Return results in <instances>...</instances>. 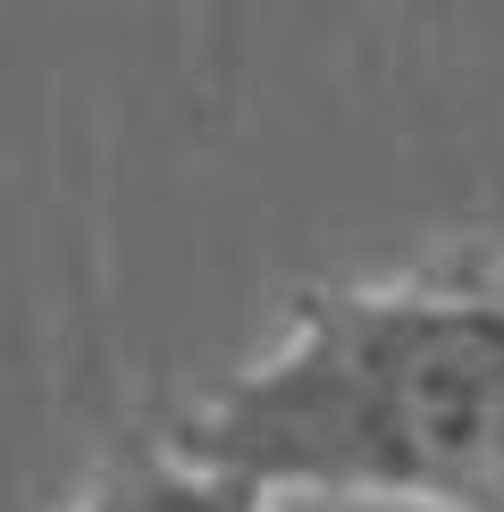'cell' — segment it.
Returning a JSON list of instances; mask_svg holds the SVG:
<instances>
[{
	"label": "cell",
	"mask_w": 504,
	"mask_h": 512,
	"mask_svg": "<svg viewBox=\"0 0 504 512\" xmlns=\"http://www.w3.org/2000/svg\"><path fill=\"white\" fill-rule=\"evenodd\" d=\"M160 437L269 496L504 512V252L303 286Z\"/></svg>",
	"instance_id": "cell-1"
},
{
	"label": "cell",
	"mask_w": 504,
	"mask_h": 512,
	"mask_svg": "<svg viewBox=\"0 0 504 512\" xmlns=\"http://www.w3.org/2000/svg\"><path fill=\"white\" fill-rule=\"evenodd\" d=\"M68 512H286V496H269L236 471H210V462L177 454L160 429H143L93 462V479L76 487Z\"/></svg>",
	"instance_id": "cell-2"
}]
</instances>
